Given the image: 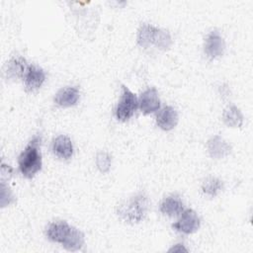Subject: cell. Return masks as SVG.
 Here are the masks:
<instances>
[{
	"label": "cell",
	"instance_id": "1",
	"mask_svg": "<svg viewBox=\"0 0 253 253\" xmlns=\"http://www.w3.org/2000/svg\"><path fill=\"white\" fill-rule=\"evenodd\" d=\"M46 236L53 242L62 244L69 251H77L84 245V234L64 220L51 222L46 228Z\"/></svg>",
	"mask_w": 253,
	"mask_h": 253
},
{
	"label": "cell",
	"instance_id": "2",
	"mask_svg": "<svg viewBox=\"0 0 253 253\" xmlns=\"http://www.w3.org/2000/svg\"><path fill=\"white\" fill-rule=\"evenodd\" d=\"M148 204L147 197L139 193L122 203L117 209V213L125 222L138 223L144 219L147 213Z\"/></svg>",
	"mask_w": 253,
	"mask_h": 253
},
{
	"label": "cell",
	"instance_id": "3",
	"mask_svg": "<svg viewBox=\"0 0 253 253\" xmlns=\"http://www.w3.org/2000/svg\"><path fill=\"white\" fill-rule=\"evenodd\" d=\"M40 142L41 136L36 135L19 156V169L23 176L27 178H33L42 169Z\"/></svg>",
	"mask_w": 253,
	"mask_h": 253
},
{
	"label": "cell",
	"instance_id": "4",
	"mask_svg": "<svg viewBox=\"0 0 253 253\" xmlns=\"http://www.w3.org/2000/svg\"><path fill=\"white\" fill-rule=\"evenodd\" d=\"M137 43L144 48L155 46L160 50H167L172 45V38L165 30L143 24L137 32Z\"/></svg>",
	"mask_w": 253,
	"mask_h": 253
},
{
	"label": "cell",
	"instance_id": "5",
	"mask_svg": "<svg viewBox=\"0 0 253 253\" xmlns=\"http://www.w3.org/2000/svg\"><path fill=\"white\" fill-rule=\"evenodd\" d=\"M122 87H123L122 96L116 108L115 114H116V118L119 121L126 122L132 117L133 113L137 108L138 101L135 94H133L127 87H126L125 85H123Z\"/></svg>",
	"mask_w": 253,
	"mask_h": 253
},
{
	"label": "cell",
	"instance_id": "6",
	"mask_svg": "<svg viewBox=\"0 0 253 253\" xmlns=\"http://www.w3.org/2000/svg\"><path fill=\"white\" fill-rule=\"evenodd\" d=\"M172 226L179 232L190 234L199 229L200 217L195 211L187 209L181 212L180 218L175 223H173Z\"/></svg>",
	"mask_w": 253,
	"mask_h": 253
},
{
	"label": "cell",
	"instance_id": "7",
	"mask_svg": "<svg viewBox=\"0 0 253 253\" xmlns=\"http://www.w3.org/2000/svg\"><path fill=\"white\" fill-rule=\"evenodd\" d=\"M205 53L211 59L219 57L223 54L225 49V42L223 38L217 31H211L205 40L204 45Z\"/></svg>",
	"mask_w": 253,
	"mask_h": 253
},
{
	"label": "cell",
	"instance_id": "8",
	"mask_svg": "<svg viewBox=\"0 0 253 253\" xmlns=\"http://www.w3.org/2000/svg\"><path fill=\"white\" fill-rule=\"evenodd\" d=\"M207 148L210 156L214 159H221L228 156L231 152L230 144L220 135L211 136L207 142Z\"/></svg>",
	"mask_w": 253,
	"mask_h": 253
},
{
	"label": "cell",
	"instance_id": "9",
	"mask_svg": "<svg viewBox=\"0 0 253 253\" xmlns=\"http://www.w3.org/2000/svg\"><path fill=\"white\" fill-rule=\"evenodd\" d=\"M139 109L144 115L154 113L160 108V100L155 88H148L141 93L138 101Z\"/></svg>",
	"mask_w": 253,
	"mask_h": 253
},
{
	"label": "cell",
	"instance_id": "10",
	"mask_svg": "<svg viewBox=\"0 0 253 253\" xmlns=\"http://www.w3.org/2000/svg\"><path fill=\"white\" fill-rule=\"evenodd\" d=\"M25 86L28 91H35L39 89L45 80V73L41 68L34 64L28 65L24 76Z\"/></svg>",
	"mask_w": 253,
	"mask_h": 253
},
{
	"label": "cell",
	"instance_id": "11",
	"mask_svg": "<svg viewBox=\"0 0 253 253\" xmlns=\"http://www.w3.org/2000/svg\"><path fill=\"white\" fill-rule=\"evenodd\" d=\"M178 123V113L171 106H165L156 116V124L163 130H171Z\"/></svg>",
	"mask_w": 253,
	"mask_h": 253
},
{
	"label": "cell",
	"instance_id": "12",
	"mask_svg": "<svg viewBox=\"0 0 253 253\" xmlns=\"http://www.w3.org/2000/svg\"><path fill=\"white\" fill-rule=\"evenodd\" d=\"M52 152L60 159H69L73 155V144L67 135H58L52 141Z\"/></svg>",
	"mask_w": 253,
	"mask_h": 253
},
{
	"label": "cell",
	"instance_id": "13",
	"mask_svg": "<svg viewBox=\"0 0 253 253\" xmlns=\"http://www.w3.org/2000/svg\"><path fill=\"white\" fill-rule=\"evenodd\" d=\"M28 65L26 62V59L22 56H17L11 58L5 67V74L7 79L16 80L23 76H25V73L27 71Z\"/></svg>",
	"mask_w": 253,
	"mask_h": 253
},
{
	"label": "cell",
	"instance_id": "14",
	"mask_svg": "<svg viewBox=\"0 0 253 253\" xmlns=\"http://www.w3.org/2000/svg\"><path fill=\"white\" fill-rule=\"evenodd\" d=\"M79 97L80 94L77 87H66L56 93L54 103L60 107H71L77 104Z\"/></svg>",
	"mask_w": 253,
	"mask_h": 253
},
{
	"label": "cell",
	"instance_id": "15",
	"mask_svg": "<svg viewBox=\"0 0 253 253\" xmlns=\"http://www.w3.org/2000/svg\"><path fill=\"white\" fill-rule=\"evenodd\" d=\"M184 205L178 195H170L160 204V211L168 216H176L183 211Z\"/></svg>",
	"mask_w": 253,
	"mask_h": 253
},
{
	"label": "cell",
	"instance_id": "16",
	"mask_svg": "<svg viewBox=\"0 0 253 253\" xmlns=\"http://www.w3.org/2000/svg\"><path fill=\"white\" fill-rule=\"evenodd\" d=\"M223 123L230 127H240L243 125V115L241 111L234 105L224 109L222 114Z\"/></svg>",
	"mask_w": 253,
	"mask_h": 253
},
{
	"label": "cell",
	"instance_id": "17",
	"mask_svg": "<svg viewBox=\"0 0 253 253\" xmlns=\"http://www.w3.org/2000/svg\"><path fill=\"white\" fill-rule=\"evenodd\" d=\"M222 186V181L219 180L218 178L209 177L208 179L205 180L202 186V191L205 195L209 197H215L221 191Z\"/></svg>",
	"mask_w": 253,
	"mask_h": 253
},
{
	"label": "cell",
	"instance_id": "18",
	"mask_svg": "<svg viewBox=\"0 0 253 253\" xmlns=\"http://www.w3.org/2000/svg\"><path fill=\"white\" fill-rule=\"evenodd\" d=\"M96 165L100 172L102 173L109 172L112 165V156L106 151L99 152L96 156Z\"/></svg>",
	"mask_w": 253,
	"mask_h": 253
},
{
	"label": "cell",
	"instance_id": "19",
	"mask_svg": "<svg viewBox=\"0 0 253 253\" xmlns=\"http://www.w3.org/2000/svg\"><path fill=\"white\" fill-rule=\"evenodd\" d=\"M14 197L10 189L6 186L5 182L2 180L1 182V207L4 208L14 202Z\"/></svg>",
	"mask_w": 253,
	"mask_h": 253
},
{
	"label": "cell",
	"instance_id": "20",
	"mask_svg": "<svg viewBox=\"0 0 253 253\" xmlns=\"http://www.w3.org/2000/svg\"><path fill=\"white\" fill-rule=\"evenodd\" d=\"M182 251L188 252V250L185 248V246H184L183 244H180V243L174 245L172 248H170V249L168 250V252H182Z\"/></svg>",
	"mask_w": 253,
	"mask_h": 253
}]
</instances>
